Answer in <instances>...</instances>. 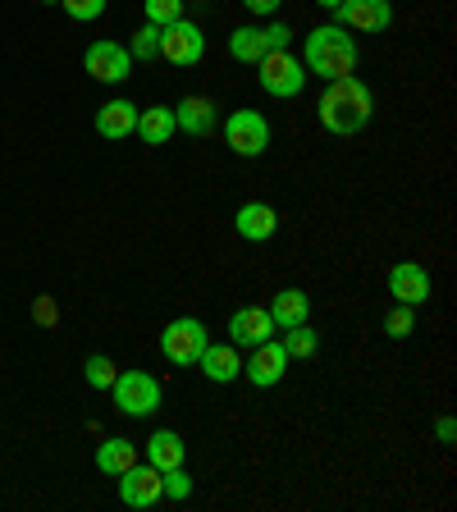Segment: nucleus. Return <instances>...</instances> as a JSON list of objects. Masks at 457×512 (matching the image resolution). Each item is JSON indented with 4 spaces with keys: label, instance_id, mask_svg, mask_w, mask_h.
I'll return each mask as SVG.
<instances>
[{
    "label": "nucleus",
    "instance_id": "nucleus-8",
    "mask_svg": "<svg viewBox=\"0 0 457 512\" xmlns=\"http://www.w3.org/2000/svg\"><path fill=\"white\" fill-rule=\"evenodd\" d=\"M165 499V480L151 462H133L128 471H119V503L124 508H156Z\"/></svg>",
    "mask_w": 457,
    "mask_h": 512
},
{
    "label": "nucleus",
    "instance_id": "nucleus-17",
    "mask_svg": "<svg viewBox=\"0 0 457 512\" xmlns=\"http://www.w3.org/2000/svg\"><path fill=\"white\" fill-rule=\"evenodd\" d=\"M266 311H270V320H275V330H293V325H307L311 298L302 288H284V293H275V302H270Z\"/></svg>",
    "mask_w": 457,
    "mask_h": 512
},
{
    "label": "nucleus",
    "instance_id": "nucleus-1",
    "mask_svg": "<svg viewBox=\"0 0 457 512\" xmlns=\"http://www.w3.org/2000/svg\"><path fill=\"white\" fill-rule=\"evenodd\" d=\"M371 119H375V96L357 74L334 78L325 87V96H320V124L330 128L334 138H357Z\"/></svg>",
    "mask_w": 457,
    "mask_h": 512
},
{
    "label": "nucleus",
    "instance_id": "nucleus-9",
    "mask_svg": "<svg viewBox=\"0 0 457 512\" xmlns=\"http://www.w3.org/2000/svg\"><path fill=\"white\" fill-rule=\"evenodd\" d=\"M334 23L348 32H389L394 28V0H343L330 10Z\"/></svg>",
    "mask_w": 457,
    "mask_h": 512
},
{
    "label": "nucleus",
    "instance_id": "nucleus-6",
    "mask_svg": "<svg viewBox=\"0 0 457 512\" xmlns=\"http://www.w3.org/2000/svg\"><path fill=\"white\" fill-rule=\"evenodd\" d=\"M224 142H229V151L243 160L266 156V147H270L266 115H261V110H234V115L224 119Z\"/></svg>",
    "mask_w": 457,
    "mask_h": 512
},
{
    "label": "nucleus",
    "instance_id": "nucleus-28",
    "mask_svg": "<svg viewBox=\"0 0 457 512\" xmlns=\"http://www.w3.org/2000/svg\"><path fill=\"white\" fill-rule=\"evenodd\" d=\"M60 5H64V14H69L74 23H92V19L106 14L110 0H60Z\"/></svg>",
    "mask_w": 457,
    "mask_h": 512
},
{
    "label": "nucleus",
    "instance_id": "nucleus-32",
    "mask_svg": "<svg viewBox=\"0 0 457 512\" xmlns=\"http://www.w3.org/2000/svg\"><path fill=\"white\" fill-rule=\"evenodd\" d=\"M279 5H284V0H243V10H247V14H256V19H270V14H275Z\"/></svg>",
    "mask_w": 457,
    "mask_h": 512
},
{
    "label": "nucleus",
    "instance_id": "nucleus-3",
    "mask_svg": "<svg viewBox=\"0 0 457 512\" xmlns=\"http://www.w3.org/2000/svg\"><path fill=\"white\" fill-rule=\"evenodd\" d=\"M206 343H211V330H206L197 316H179L160 330V352H165V362H174V366H197Z\"/></svg>",
    "mask_w": 457,
    "mask_h": 512
},
{
    "label": "nucleus",
    "instance_id": "nucleus-21",
    "mask_svg": "<svg viewBox=\"0 0 457 512\" xmlns=\"http://www.w3.org/2000/svg\"><path fill=\"white\" fill-rule=\"evenodd\" d=\"M133 462H138V444H128V439H101V448H96V471L101 476H119Z\"/></svg>",
    "mask_w": 457,
    "mask_h": 512
},
{
    "label": "nucleus",
    "instance_id": "nucleus-7",
    "mask_svg": "<svg viewBox=\"0 0 457 512\" xmlns=\"http://www.w3.org/2000/svg\"><path fill=\"white\" fill-rule=\"evenodd\" d=\"M202 55H206V32L192 19H174L160 28V60L192 69V64H202Z\"/></svg>",
    "mask_w": 457,
    "mask_h": 512
},
{
    "label": "nucleus",
    "instance_id": "nucleus-16",
    "mask_svg": "<svg viewBox=\"0 0 457 512\" xmlns=\"http://www.w3.org/2000/svg\"><path fill=\"white\" fill-rule=\"evenodd\" d=\"M197 366H202V375L211 384H234L238 375H243V357H238L234 343H206V352L197 357Z\"/></svg>",
    "mask_w": 457,
    "mask_h": 512
},
{
    "label": "nucleus",
    "instance_id": "nucleus-2",
    "mask_svg": "<svg viewBox=\"0 0 457 512\" xmlns=\"http://www.w3.org/2000/svg\"><path fill=\"white\" fill-rule=\"evenodd\" d=\"M362 60V46L352 37L348 28L339 23H316V28L302 37V64H307V74H320L325 83L334 78H348Z\"/></svg>",
    "mask_w": 457,
    "mask_h": 512
},
{
    "label": "nucleus",
    "instance_id": "nucleus-15",
    "mask_svg": "<svg viewBox=\"0 0 457 512\" xmlns=\"http://www.w3.org/2000/svg\"><path fill=\"white\" fill-rule=\"evenodd\" d=\"M234 229H238V238H247V243H270L279 229V215L270 202H243L234 211Z\"/></svg>",
    "mask_w": 457,
    "mask_h": 512
},
{
    "label": "nucleus",
    "instance_id": "nucleus-33",
    "mask_svg": "<svg viewBox=\"0 0 457 512\" xmlns=\"http://www.w3.org/2000/svg\"><path fill=\"white\" fill-rule=\"evenodd\" d=\"M316 5H320V10H339L343 0H316Z\"/></svg>",
    "mask_w": 457,
    "mask_h": 512
},
{
    "label": "nucleus",
    "instance_id": "nucleus-26",
    "mask_svg": "<svg viewBox=\"0 0 457 512\" xmlns=\"http://www.w3.org/2000/svg\"><path fill=\"white\" fill-rule=\"evenodd\" d=\"M412 330H416V307H403V302H394V311L384 316V334H389V339H407Z\"/></svg>",
    "mask_w": 457,
    "mask_h": 512
},
{
    "label": "nucleus",
    "instance_id": "nucleus-4",
    "mask_svg": "<svg viewBox=\"0 0 457 512\" xmlns=\"http://www.w3.org/2000/svg\"><path fill=\"white\" fill-rule=\"evenodd\" d=\"M110 394H115V407L124 416H156L160 412V380L147 371H119L115 384H110Z\"/></svg>",
    "mask_w": 457,
    "mask_h": 512
},
{
    "label": "nucleus",
    "instance_id": "nucleus-34",
    "mask_svg": "<svg viewBox=\"0 0 457 512\" xmlns=\"http://www.w3.org/2000/svg\"><path fill=\"white\" fill-rule=\"evenodd\" d=\"M42 5H60V0H42Z\"/></svg>",
    "mask_w": 457,
    "mask_h": 512
},
{
    "label": "nucleus",
    "instance_id": "nucleus-19",
    "mask_svg": "<svg viewBox=\"0 0 457 512\" xmlns=\"http://www.w3.org/2000/svg\"><path fill=\"white\" fill-rule=\"evenodd\" d=\"M133 128H138V106H133V101H110V106L96 110V133H101V138L119 142V138H128Z\"/></svg>",
    "mask_w": 457,
    "mask_h": 512
},
{
    "label": "nucleus",
    "instance_id": "nucleus-25",
    "mask_svg": "<svg viewBox=\"0 0 457 512\" xmlns=\"http://www.w3.org/2000/svg\"><path fill=\"white\" fill-rule=\"evenodd\" d=\"M115 375H119V366L110 362V357H101V352L83 362V380L92 384V389H110V384H115Z\"/></svg>",
    "mask_w": 457,
    "mask_h": 512
},
{
    "label": "nucleus",
    "instance_id": "nucleus-18",
    "mask_svg": "<svg viewBox=\"0 0 457 512\" xmlns=\"http://www.w3.org/2000/svg\"><path fill=\"white\" fill-rule=\"evenodd\" d=\"M147 462L156 471H170V467H183L188 462V444H183L179 430H156L147 439Z\"/></svg>",
    "mask_w": 457,
    "mask_h": 512
},
{
    "label": "nucleus",
    "instance_id": "nucleus-5",
    "mask_svg": "<svg viewBox=\"0 0 457 512\" xmlns=\"http://www.w3.org/2000/svg\"><path fill=\"white\" fill-rule=\"evenodd\" d=\"M256 78H261V87H266L270 96H279V101H288V96H302V87H307V64L298 60V55L288 51H266L261 55V64H256Z\"/></svg>",
    "mask_w": 457,
    "mask_h": 512
},
{
    "label": "nucleus",
    "instance_id": "nucleus-31",
    "mask_svg": "<svg viewBox=\"0 0 457 512\" xmlns=\"http://www.w3.org/2000/svg\"><path fill=\"white\" fill-rule=\"evenodd\" d=\"M435 435H439V444H444V448L457 444V421H453V416H439V421H435Z\"/></svg>",
    "mask_w": 457,
    "mask_h": 512
},
{
    "label": "nucleus",
    "instance_id": "nucleus-30",
    "mask_svg": "<svg viewBox=\"0 0 457 512\" xmlns=\"http://www.w3.org/2000/svg\"><path fill=\"white\" fill-rule=\"evenodd\" d=\"M288 42H293V28H288V23H270V28H266V46H270V51H288Z\"/></svg>",
    "mask_w": 457,
    "mask_h": 512
},
{
    "label": "nucleus",
    "instance_id": "nucleus-11",
    "mask_svg": "<svg viewBox=\"0 0 457 512\" xmlns=\"http://www.w3.org/2000/svg\"><path fill=\"white\" fill-rule=\"evenodd\" d=\"M284 371H288V352H284V343H279V339L256 343L252 357L243 362L247 384H256V389H275V384L284 380Z\"/></svg>",
    "mask_w": 457,
    "mask_h": 512
},
{
    "label": "nucleus",
    "instance_id": "nucleus-12",
    "mask_svg": "<svg viewBox=\"0 0 457 512\" xmlns=\"http://www.w3.org/2000/svg\"><path fill=\"white\" fill-rule=\"evenodd\" d=\"M266 339H275V320H270L266 307H238L229 316V343L234 348H256Z\"/></svg>",
    "mask_w": 457,
    "mask_h": 512
},
{
    "label": "nucleus",
    "instance_id": "nucleus-10",
    "mask_svg": "<svg viewBox=\"0 0 457 512\" xmlns=\"http://www.w3.org/2000/svg\"><path fill=\"white\" fill-rule=\"evenodd\" d=\"M83 74L96 78V83H124L133 74V55L119 42H92L83 51Z\"/></svg>",
    "mask_w": 457,
    "mask_h": 512
},
{
    "label": "nucleus",
    "instance_id": "nucleus-14",
    "mask_svg": "<svg viewBox=\"0 0 457 512\" xmlns=\"http://www.w3.org/2000/svg\"><path fill=\"white\" fill-rule=\"evenodd\" d=\"M215 124H220V115H215L211 96H183L174 106V128L188 138H206V133H215Z\"/></svg>",
    "mask_w": 457,
    "mask_h": 512
},
{
    "label": "nucleus",
    "instance_id": "nucleus-29",
    "mask_svg": "<svg viewBox=\"0 0 457 512\" xmlns=\"http://www.w3.org/2000/svg\"><path fill=\"white\" fill-rule=\"evenodd\" d=\"M160 480H165V494H170V499H192V476L183 467L160 471Z\"/></svg>",
    "mask_w": 457,
    "mask_h": 512
},
{
    "label": "nucleus",
    "instance_id": "nucleus-20",
    "mask_svg": "<svg viewBox=\"0 0 457 512\" xmlns=\"http://www.w3.org/2000/svg\"><path fill=\"white\" fill-rule=\"evenodd\" d=\"M147 147H165V142L179 133L174 128V106H147V110H138V128H133Z\"/></svg>",
    "mask_w": 457,
    "mask_h": 512
},
{
    "label": "nucleus",
    "instance_id": "nucleus-13",
    "mask_svg": "<svg viewBox=\"0 0 457 512\" xmlns=\"http://www.w3.org/2000/svg\"><path fill=\"white\" fill-rule=\"evenodd\" d=\"M389 293H394V302H403V307L430 302V270L416 266V261H398V266L389 270Z\"/></svg>",
    "mask_w": 457,
    "mask_h": 512
},
{
    "label": "nucleus",
    "instance_id": "nucleus-27",
    "mask_svg": "<svg viewBox=\"0 0 457 512\" xmlns=\"http://www.w3.org/2000/svg\"><path fill=\"white\" fill-rule=\"evenodd\" d=\"M142 10H147V23L165 28V23L183 19V0H142Z\"/></svg>",
    "mask_w": 457,
    "mask_h": 512
},
{
    "label": "nucleus",
    "instance_id": "nucleus-22",
    "mask_svg": "<svg viewBox=\"0 0 457 512\" xmlns=\"http://www.w3.org/2000/svg\"><path fill=\"white\" fill-rule=\"evenodd\" d=\"M266 28H234L229 32V55H234L238 64H261V55H266Z\"/></svg>",
    "mask_w": 457,
    "mask_h": 512
},
{
    "label": "nucleus",
    "instance_id": "nucleus-24",
    "mask_svg": "<svg viewBox=\"0 0 457 512\" xmlns=\"http://www.w3.org/2000/svg\"><path fill=\"white\" fill-rule=\"evenodd\" d=\"M128 55L133 60H160V28L156 23H142L138 32H133V42H128Z\"/></svg>",
    "mask_w": 457,
    "mask_h": 512
},
{
    "label": "nucleus",
    "instance_id": "nucleus-23",
    "mask_svg": "<svg viewBox=\"0 0 457 512\" xmlns=\"http://www.w3.org/2000/svg\"><path fill=\"white\" fill-rule=\"evenodd\" d=\"M284 352H288V362H307V357H316L320 348V334L311 330V325H293V330H284Z\"/></svg>",
    "mask_w": 457,
    "mask_h": 512
}]
</instances>
